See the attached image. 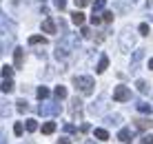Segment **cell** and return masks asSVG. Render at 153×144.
<instances>
[{
  "label": "cell",
  "mask_w": 153,
  "mask_h": 144,
  "mask_svg": "<svg viewBox=\"0 0 153 144\" xmlns=\"http://www.w3.org/2000/svg\"><path fill=\"white\" fill-rule=\"evenodd\" d=\"M73 87H76L80 93H84V95H91L96 82H93L91 76H76V78H73Z\"/></svg>",
  "instance_id": "1"
},
{
  "label": "cell",
  "mask_w": 153,
  "mask_h": 144,
  "mask_svg": "<svg viewBox=\"0 0 153 144\" xmlns=\"http://www.w3.org/2000/svg\"><path fill=\"white\" fill-rule=\"evenodd\" d=\"M69 109H71V118L73 120H80L82 118V100L80 98H71Z\"/></svg>",
  "instance_id": "2"
},
{
  "label": "cell",
  "mask_w": 153,
  "mask_h": 144,
  "mask_svg": "<svg viewBox=\"0 0 153 144\" xmlns=\"http://www.w3.org/2000/svg\"><path fill=\"white\" fill-rule=\"evenodd\" d=\"M129 98H131V91L126 87H118L113 91V100H115V102H126Z\"/></svg>",
  "instance_id": "3"
},
{
  "label": "cell",
  "mask_w": 153,
  "mask_h": 144,
  "mask_svg": "<svg viewBox=\"0 0 153 144\" xmlns=\"http://www.w3.org/2000/svg\"><path fill=\"white\" fill-rule=\"evenodd\" d=\"M133 42H135V36L129 33V31H124L122 38H120V47H122V51H129L131 47H133Z\"/></svg>",
  "instance_id": "4"
},
{
  "label": "cell",
  "mask_w": 153,
  "mask_h": 144,
  "mask_svg": "<svg viewBox=\"0 0 153 144\" xmlns=\"http://www.w3.org/2000/svg\"><path fill=\"white\" fill-rule=\"evenodd\" d=\"M62 111L60 104H42L40 106V115H58Z\"/></svg>",
  "instance_id": "5"
},
{
  "label": "cell",
  "mask_w": 153,
  "mask_h": 144,
  "mask_svg": "<svg viewBox=\"0 0 153 144\" xmlns=\"http://www.w3.org/2000/svg\"><path fill=\"white\" fill-rule=\"evenodd\" d=\"M118 140L122 142V144H129L131 140H133V133H131V129H120V133H118Z\"/></svg>",
  "instance_id": "6"
},
{
  "label": "cell",
  "mask_w": 153,
  "mask_h": 144,
  "mask_svg": "<svg viewBox=\"0 0 153 144\" xmlns=\"http://www.w3.org/2000/svg\"><path fill=\"white\" fill-rule=\"evenodd\" d=\"M135 126H138L140 131H149L151 126H153V122L149 118H138V120H135Z\"/></svg>",
  "instance_id": "7"
},
{
  "label": "cell",
  "mask_w": 153,
  "mask_h": 144,
  "mask_svg": "<svg viewBox=\"0 0 153 144\" xmlns=\"http://www.w3.org/2000/svg\"><path fill=\"white\" fill-rule=\"evenodd\" d=\"M42 31H45V33H56V22L51 18H47V20H42Z\"/></svg>",
  "instance_id": "8"
},
{
  "label": "cell",
  "mask_w": 153,
  "mask_h": 144,
  "mask_svg": "<svg viewBox=\"0 0 153 144\" xmlns=\"http://www.w3.org/2000/svg\"><path fill=\"white\" fill-rule=\"evenodd\" d=\"M84 20H87V16H84L82 11H73V13H71V22H73V24L82 27V24H84Z\"/></svg>",
  "instance_id": "9"
},
{
  "label": "cell",
  "mask_w": 153,
  "mask_h": 144,
  "mask_svg": "<svg viewBox=\"0 0 153 144\" xmlns=\"http://www.w3.org/2000/svg\"><path fill=\"white\" fill-rule=\"evenodd\" d=\"M22 60H25L22 49H20V47H16V51H13V62H16V69H20V67H22Z\"/></svg>",
  "instance_id": "10"
},
{
  "label": "cell",
  "mask_w": 153,
  "mask_h": 144,
  "mask_svg": "<svg viewBox=\"0 0 153 144\" xmlns=\"http://www.w3.org/2000/svg\"><path fill=\"white\" fill-rule=\"evenodd\" d=\"M56 129H58V124L53 120L51 122H45V124H42V133H45V135H51V133H56Z\"/></svg>",
  "instance_id": "11"
},
{
  "label": "cell",
  "mask_w": 153,
  "mask_h": 144,
  "mask_svg": "<svg viewBox=\"0 0 153 144\" xmlns=\"http://www.w3.org/2000/svg\"><path fill=\"white\" fill-rule=\"evenodd\" d=\"M107 67H109V58L102 56V58H100V62H98V67H96V73H104V71H107Z\"/></svg>",
  "instance_id": "12"
},
{
  "label": "cell",
  "mask_w": 153,
  "mask_h": 144,
  "mask_svg": "<svg viewBox=\"0 0 153 144\" xmlns=\"http://www.w3.org/2000/svg\"><path fill=\"white\" fill-rule=\"evenodd\" d=\"M93 135H96V140H100V142H107L109 140V131L107 129H96V131H93Z\"/></svg>",
  "instance_id": "13"
},
{
  "label": "cell",
  "mask_w": 153,
  "mask_h": 144,
  "mask_svg": "<svg viewBox=\"0 0 153 144\" xmlns=\"http://www.w3.org/2000/svg\"><path fill=\"white\" fill-rule=\"evenodd\" d=\"M0 91H2V93H11V91H13V82H11V78H4V82L0 84Z\"/></svg>",
  "instance_id": "14"
},
{
  "label": "cell",
  "mask_w": 153,
  "mask_h": 144,
  "mask_svg": "<svg viewBox=\"0 0 153 144\" xmlns=\"http://www.w3.org/2000/svg\"><path fill=\"white\" fill-rule=\"evenodd\" d=\"M53 95H56V100H65V98H67V87L58 84V87H56V91H53Z\"/></svg>",
  "instance_id": "15"
},
{
  "label": "cell",
  "mask_w": 153,
  "mask_h": 144,
  "mask_svg": "<svg viewBox=\"0 0 153 144\" xmlns=\"http://www.w3.org/2000/svg\"><path fill=\"white\" fill-rule=\"evenodd\" d=\"M29 45H31V47H33V45H42V47H45V45H47V38H45V36H31V38H29Z\"/></svg>",
  "instance_id": "16"
},
{
  "label": "cell",
  "mask_w": 153,
  "mask_h": 144,
  "mask_svg": "<svg viewBox=\"0 0 153 144\" xmlns=\"http://www.w3.org/2000/svg\"><path fill=\"white\" fill-rule=\"evenodd\" d=\"M49 87H40L38 89V91H36V95H38V100H47V98H49Z\"/></svg>",
  "instance_id": "17"
},
{
  "label": "cell",
  "mask_w": 153,
  "mask_h": 144,
  "mask_svg": "<svg viewBox=\"0 0 153 144\" xmlns=\"http://www.w3.org/2000/svg\"><path fill=\"white\" fill-rule=\"evenodd\" d=\"M25 131H29V133L38 131V122H36V120H27V122H25Z\"/></svg>",
  "instance_id": "18"
},
{
  "label": "cell",
  "mask_w": 153,
  "mask_h": 144,
  "mask_svg": "<svg viewBox=\"0 0 153 144\" xmlns=\"http://www.w3.org/2000/svg\"><path fill=\"white\" fill-rule=\"evenodd\" d=\"M0 115H11V104L9 102H0Z\"/></svg>",
  "instance_id": "19"
},
{
  "label": "cell",
  "mask_w": 153,
  "mask_h": 144,
  "mask_svg": "<svg viewBox=\"0 0 153 144\" xmlns=\"http://www.w3.org/2000/svg\"><path fill=\"white\" fill-rule=\"evenodd\" d=\"M135 87H138L140 93H149V84H146L144 80H138V82H135Z\"/></svg>",
  "instance_id": "20"
},
{
  "label": "cell",
  "mask_w": 153,
  "mask_h": 144,
  "mask_svg": "<svg viewBox=\"0 0 153 144\" xmlns=\"http://www.w3.org/2000/svg\"><path fill=\"white\" fill-rule=\"evenodd\" d=\"M16 109H18L20 113H27V111H29V104L25 102V100H18V102H16Z\"/></svg>",
  "instance_id": "21"
},
{
  "label": "cell",
  "mask_w": 153,
  "mask_h": 144,
  "mask_svg": "<svg viewBox=\"0 0 153 144\" xmlns=\"http://www.w3.org/2000/svg\"><path fill=\"white\" fill-rule=\"evenodd\" d=\"M104 4H107V0H96L93 2V13H100L104 9Z\"/></svg>",
  "instance_id": "22"
},
{
  "label": "cell",
  "mask_w": 153,
  "mask_h": 144,
  "mask_svg": "<svg viewBox=\"0 0 153 144\" xmlns=\"http://www.w3.org/2000/svg\"><path fill=\"white\" fill-rule=\"evenodd\" d=\"M0 24H2V27H4V29H7V31H9V33H13V31H16V29H13V24H11V22H9V20H7V18H2V16H0Z\"/></svg>",
  "instance_id": "23"
},
{
  "label": "cell",
  "mask_w": 153,
  "mask_h": 144,
  "mask_svg": "<svg viewBox=\"0 0 153 144\" xmlns=\"http://www.w3.org/2000/svg\"><path fill=\"white\" fill-rule=\"evenodd\" d=\"M138 111L140 113H151V104L149 102H138Z\"/></svg>",
  "instance_id": "24"
},
{
  "label": "cell",
  "mask_w": 153,
  "mask_h": 144,
  "mask_svg": "<svg viewBox=\"0 0 153 144\" xmlns=\"http://www.w3.org/2000/svg\"><path fill=\"white\" fill-rule=\"evenodd\" d=\"M80 33H82V38H93V31L89 29V27H84L82 24V29H80Z\"/></svg>",
  "instance_id": "25"
},
{
  "label": "cell",
  "mask_w": 153,
  "mask_h": 144,
  "mask_svg": "<svg viewBox=\"0 0 153 144\" xmlns=\"http://www.w3.org/2000/svg\"><path fill=\"white\" fill-rule=\"evenodd\" d=\"M142 58H144V51H142V49H140V51H135V53H133V67H135V65H138V62L142 60Z\"/></svg>",
  "instance_id": "26"
},
{
  "label": "cell",
  "mask_w": 153,
  "mask_h": 144,
  "mask_svg": "<svg viewBox=\"0 0 153 144\" xmlns=\"http://www.w3.org/2000/svg\"><path fill=\"white\" fill-rule=\"evenodd\" d=\"M107 122H109V124H120V122H122V118H120V115H109V118H107Z\"/></svg>",
  "instance_id": "27"
},
{
  "label": "cell",
  "mask_w": 153,
  "mask_h": 144,
  "mask_svg": "<svg viewBox=\"0 0 153 144\" xmlns=\"http://www.w3.org/2000/svg\"><path fill=\"white\" fill-rule=\"evenodd\" d=\"M22 131H25V124L16 122V124H13V133H16V135H22Z\"/></svg>",
  "instance_id": "28"
},
{
  "label": "cell",
  "mask_w": 153,
  "mask_h": 144,
  "mask_svg": "<svg viewBox=\"0 0 153 144\" xmlns=\"http://www.w3.org/2000/svg\"><path fill=\"white\" fill-rule=\"evenodd\" d=\"M2 76H4V78H11V76H13V67H9V65L2 67Z\"/></svg>",
  "instance_id": "29"
},
{
  "label": "cell",
  "mask_w": 153,
  "mask_h": 144,
  "mask_svg": "<svg viewBox=\"0 0 153 144\" xmlns=\"http://www.w3.org/2000/svg\"><path fill=\"white\" fill-rule=\"evenodd\" d=\"M102 20H104L107 24H109V22H113V11H104V13H102Z\"/></svg>",
  "instance_id": "30"
},
{
  "label": "cell",
  "mask_w": 153,
  "mask_h": 144,
  "mask_svg": "<svg viewBox=\"0 0 153 144\" xmlns=\"http://www.w3.org/2000/svg\"><path fill=\"white\" fill-rule=\"evenodd\" d=\"M102 22V13H93L91 16V24H100Z\"/></svg>",
  "instance_id": "31"
},
{
  "label": "cell",
  "mask_w": 153,
  "mask_h": 144,
  "mask_svg": "<svg viewBox=\"0 0 153 144\" xmlns=\"http://www.w3.org/2000/svg\"><path fill=\"white\" fill-rule=\"evenodd\" d=\"M73 2H76V7H89V4H91V0H73Z\"/></svg>",
  "instance_id": "32"
},
{
  "label": "cell",
  "mask_w": 153,
  "mask_h": 144,
  "mask_svg": "<svg viewBox=\"0 0 153 144\" xmlns=\"http://www.w3.org/2000/svg\"><path fill=\"white\" fill-rule=\"evenodd\" d=\"M140 36H149V24H146V22L140 24Z\"/></svg>",
  "instance_id": "33"
},
{
  "label": "cell",
  "mask_w": 153,
  "mask_h": 144,
  "mask_svg": "<svg viewBox=\"0 0 153 144\" xmlns=\"http://www.w3.org/2000/svg\"><path fill=\"white\" fill-rule=\"evenodd\" d=\"M53 4H56L58 9H60V11H62V9L67 7V0H53Z\"/></svg>",
  "instance_id": "34"
},
{
  "label": "cell",
  "mask_w": 153,
  "mask_h": 144,
  "mask_svg": "<svg viewBox=\"0 0 153 144\" xmlns=\"http://www.w3.org/2000/svg\"><path fill=\"white\" fill-rule=\"evenodd\" d=\"M140 144H153V135H144L140 140Z\"/></svg>",
  "instance_id": "35"
},
{
  "label": "cell",
  "mask_w": 153,
  "mask_h": 144,
  "mask_svg": "<svg viewBox=\"0 0 153 144\" xmlns=\"http://www.w3.org/2000/svg\"><path fill=\"white\" fill-rule=\"evenodd\" d=\"M93 40H96L98 45H100V42H104V36H102V33H98V36H93Z\"/></svg>",
  "instance_id": "36"
},
{
  "label": "cell",
  "mask_w": 153,
  "mask_h": 144,
  "mask_svg": "<svg viewBox=\"0 0 153 144\" xmlns=\"http://www.w3.org/2000/svg\"><path fill=\"white\" fill-rule=\"evenodd\" d=\"M58 144H71V142H69V137H60V140H58Z\"/></svg>",
  "instance_id": "37"
},
{
  "label": "cell",
  "mask_w": 153,
  "mask_h": 144,
  "mask_svg": "<svg viewBox=\"0 0 153 144\" xmlns=\"http://www.w3.org/2000/svg\"><path fill=\"white\" fill-rule=\"evenodd\" d=\"M149 69H153V58H151V60H149Z\"/></svg>",
  "instance_id": "38"
},
{
  "label": "cell",
  "mask_w": 153,
  "mask_h": 144,
  "mask_svg": "<svg viewBox=\"0 0 153 144\" xmlns=\"http://www.w3.org/2000/svg\"><path fill=\"white\" fill-rule=\"evenodd\" d=\"M0 56H2V42H0Z\"/></svg>",
  "instance_id": "39"
}]
</instances>
